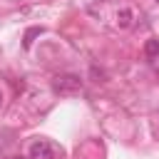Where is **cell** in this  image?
Here are the masks:
<instances>
[{
    "instance_id": "cell-3",
    "label": "cell",
    "mask_w": 159,
    "mask_h": 159,
    "mask_svg": "<svg viewBox=\"0 0 159 159\" xmlns=\"http://www.w3.org/2000/svg\"><path fill=\"white\" fill-rule=\"evenodd\" d=\"M144 55H147L149 60L159 57V40H147V45H144Z\"/></svg>"
},
{
    "instance_id": "cell-6",
    "label": "cell",
    "mask_w": 159,
    "mask_h": 159,
    "mask_svg": "<svg viewBox=\"0 0 159 159\" xmlns=\"http://www.w3.org/2000/svg\"><path fill=\"white\" fill-rule=\"evenodd\" d=\"M0 104H2V92H0Z\"/></svg>"
},
{
    "instance_id": "cell-2",
    "label": "cell",
    "mask_w": 159,
    "mask_h": 159,
    "mask_svg": "<svg viewBox=\"0 0 159 159\" xmlns=\"http://www.w3.org/2000/svg\"><path fill=\"white\" fill-rule=\"evenodd\" d=\"M27 154H30V159H57L60 147L52 144V142H47V139H37V142L30 144V152Z\"/></svg>"
},
{
    "instance_id": "cell-4",
    "label": "cell",
    "mask_w": 159,
    "mask_h": 159,
    "mask_svg": "<svg viewBox=\"0 0 159 159\" xmlns=\"http://www.w3.org/2000/svg\"><path fill=\"white\" fill-rule=\"evenodd\" d=\"M117 22H119V27H129V22H132V12H129V10H122V12L117 15Z\"/></svg>"
},
{
    "instance_id": "cell-1",
    "label": "cell",
    "mask_w": 159,
    "mask_h": 159,
    "mask_svg": "<svg viewBox=\"0 0 159 159\" xmlns=\"http://www.w3.org/2000/svg\"><path fill=\"white\" fill-rule=\"evenodd\" d=\"M52 89L57 94H75L82 89V80L77 75H57L52 80Z\"/></svg>"
},
{
    "instance_id": "cell-5",
    "label": "cell",
    "mask_w": 159,
    "mask_h": 159,
    "mask_svg": "<svg viewBox=\"0 0 159 159\" xmlns=\"http://www.w3.org/2000/svg\"><path fill=\"white\" fill-rule=\"evenodd\" d=\"M35 35H40V27L27 30V35H25V47H30V45H32V37H35Z\"/></svg>"
}]
</instances>
